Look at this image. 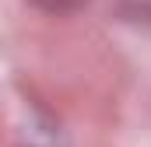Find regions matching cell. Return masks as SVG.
<instances>
[{
    "label": "cell",
    "instance_id": "cell-1",
    "mask_svg": "<svg viewBox=\"0 0 151 147\" xmlns=\"http://www.w3.org/2000/svg\"><path fill=\"white\" fill-rule=\"evenodd\" d=\"M25 147H63L60 126L49 116H32L28 119V144Z\"/></svg>",
    "mask_w": 151,
    "mask_h": 147
},
{
    "label": "cell",
    "instance_id": "cell-2",
    "mask_svg": "<svg viewBox=\"0 0 151 147\" xmlns=\"http://www.w3.org/2000/svg\"><path fill=\"white\" fill-rule=\"evenodd\" d=\"M32 4L42 7V11H49V14H70L77 7H84L88 0H32Z\"/></svg>",
    "mask_w": 151,
    "mask_h": 147
}]
</instances>
